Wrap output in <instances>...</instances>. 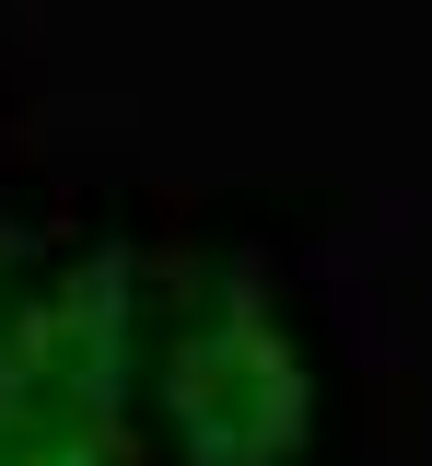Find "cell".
<instances>
[{"instance_id":"obj_1","label":"cell","mask_w":432,"mask_h":466,"mask_svg":"<svg viewBox=\"0 0 432 466\" xmlns=\"http://www.w3.org/2000/svg\"><path fill=\"white\" fill-rule=\"evenodd\" d=\"M152 408L187 466H304L315 455V361L257 291L246 257H176L164 268V350Z\"/></svg>"},{"instance_id":"obj_2","label":"cell","mask_w":432,"mask_h":466,"mask_svg":"<svg viewBox=\"0 0 432 466\" xmlns=\"http://www.w3.org/2000/svg\"><path fill=\"white\" fill-rule=\"evenodd\" d=\"M129 397H140V257L82 245L0 315V408L129 420Z\"/></svg>"},{"instance_id":"obj_3","label":"cell","mask_w":432,"mask_h":466,"mask_svg":"<svg viewBox=\"0 0 432 466\" xmlns=\"http://www.w3.org/2000/svg\"><path fill=\"white\" fill-rule=\"evenodd\" d=\"M0 466H140L129 420H59V408H0Z\"/></svg>"},{"instance_id":"obj_4","label":"cell","mask_w":432,"mask_h":466,"mask_svg":"<svg viewBox=\"0 0 432 466\" xmlns=\"http://www.w3.org/2000/svg\"><path fill=\"white\" fill-rule=\"evenodd\" d=\"M12 303H24V245L0 233V315H12Z\"/></svg>"}]
</instances>
